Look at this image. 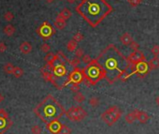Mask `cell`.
<instances>
[{
    "label": "cell",
    "instance_id": "6da1fadb",
    "mask_svg": "<svg viewBox=\"0 0 159 134\" xmlns=\"http://www.w3.org/2000/svg\"><path fill=\"white\" fill-rule=\"evenodd\" d=\"M96 59L104 69L105 79L109 84H113L119 80L124 71L131 66L127 57L124 56L113 44H109Z\"/></svg>",
    "mask_w": 159,
    "mask_h": 134
},
{
    "label": "cell",
    "instance_id": "7a4b0ae2",
    "mask_svg": "<svg viewBox=\"0 0 159 134\" xmlns=\"http://www.w3.org/2000/svg\"><path fill=\"white\" fill-rule=\"evenodd\" d=\"M75 11L90 26L96 27L113 11V8L106 0H81Z\"/></svg>",
    "mask_w": 159,
    "mask_h": 134
},
{
    "label": "cell",
    "instance_id": "3957f363",
    "mask_svg": "<svg viewBox=\"0 0 159 134\" xmlns=\"http://www.w3.org/2000/svg\"><path fill=\"white\" fill-rule=\"evenodd\" d=\"M34 112L45 123L58 120L64 113H66L64 107L52 95H48L35 108Z\"/></svg>",
    "mask_w": 159,
    "mask_h": 134
},
{
    "label": "cell",
    "instance_id": "277c9868",
    "mask_svg": "<svg viewBox=\"0 0 159 134\" xmlns=\"http://www.w3.org/2000/svg\"><path fill=\"white\" fill-rule=\"evenodd\" d=\"M83 69L84 76V84L88 86L95 85L99 81L105 79V71L102 66L99 64L98 59H92L89 64H87Z\"/></svg>",
    "mask_w": 159,
    "mask_h": 134
},
{
    "label": "cell",
    "instance_id": "5b68a950",
    "mask_svg": "<svg viewBox=\"0 0 159 134\" xmlns=\"http://www.w3.org/2000/svg\"><path fill=\"white\" fill-rule=\"evenodd\" d=\"M122 116V111L117 106H110L101 114V119L108 126L112 127L116 123Z\"/></svg>",
    "mask_w": 159,
    "mask_h": 134
},
{
    "label": "cell",
    "instance_id": "8992f818",
    "mask_svg": "<svg viewBox=\"0 0 159 134\" xmlns=\"http://www.w3.org/2000/svg\"><path fill=\"white\" fill-rule=\"evenodd\" d=\"M65 114L70 121H73V122L81 121L87 116V113H86L85 110L83 108H81V106H73V107L69 108L66 112Z\"/></svg>",
    "mask_w": 159,
    "mask_h": 134
},
{
    "label": "cell",
    "instance_id": "52a82bcc",
    "mask_svg": "<svg viewBox=\"0 0 159 134\" xmlns=\"http://www.w3.org/2000/svg\"><path fill=\"white\" fill-rule=\"evenodd\" d=\"M84 81V76L83 73V69L79 68H74L73 70L69 73V75L67 76V79L65 81V83L63 84V87L69 84H80L81 83H83Z\"/></svg>",
    "mask_w": 159,
    "mask_h": 134
},
{
    "label": "cell",
    "instance_id": "ba28073f",
    "mask_svg": "<svg viewBox=\"0 0 159 134\" xmlns=\"http://www.w3.org/2000/svg\"><path fill=\"white\" fill-rule=\"evenodd\" d=\"M37 33L42 38V40H47L55 34V30L50 23L43 22L42 25L37 29Z\"/></svg>",
    "mask_w": 159,
    "mask_h": 134
},
{
    "label": "cell",
    "instance_id": "9c48e42d",
    "mask_svg": "<svg viewBox=\"0 0 159 134\" xmlns=\"http://www.w3.org/2000/svg\"><path fill=\"white\" fill-rule=\"evenodd\" d=\"M52 73L54 74L55 77H63V76L66 75L67 70L66 69L65 63L59 59V57H57V59L54 61V68H52Z\"/></svg>",
    "mask_w": 159,
    "mask_h": 134
},
{
    "label": "cell",
    "instance_id": "30bf717a",
    "mask_svg": "<svg viewBox=\"0 0 159 134\" xmlns=\"http://www.w3.org/2000/svg\"><path fill=\"white\" fill-rule=\"evenodd\" d=\"M134 71L135 73L139 74V77H144L150 71V67H149V64L146 61H141L134 65Z\"/></svg>",
    "mask_w": 159,
    "mask_h": 134
},
{
    "label": "cell",
    "instance_id": "8fae6325",
    "mask_svg": "<svg viewBox=\"0 0 159 134\" xmlns=\"http://www.w3.org/2000/svg\"><path fill=\"white\" fill-rule=\"evenodd\" d=\"M128 61L130 62L131 65H136L139 62H141V61H145L146 60V57L144 55V54L141 51H136V52H131L128 57H127Z\"/></svg>",
    "mask_w": 159,
    "mask_h": 134
},
{
    "label": "cell",
    "instance_id": "7c38bea8",
    "mask_svg": "<svg viewBox=\"0 0 159 134\" xmlns=\"http://www.w3.org/2000/svg\"><path fill=\"white\" fill-rule=\"evenodd\" d=\"M47 130L52 134H61L63 130V124H61L58 120H54L47 123Z\"/></svg>",
    "mask_w": 159,
    "mask_h": 134
},
{
    "label": "cell",
    "instance_id": "4fadbf2b",
    "mask_svg": "<svg viewBox=\"0 0 159 134\" xmlns=\"http://www.w3.org/2000/svg\"><path fill=\"white\" fill-rule=\"evenodd\" d=\"M41 71V74H42V77L43 79H44L45 81H47V82H50L52 83V84H54L55 86H57V84H56V82H55V76L54 73H52L51 71H49L47 69H46V67H44V68H42L40 69Z\"/></svg>",
    "mask_w": 159,
    "mask_h": 134
},
{
    "label": "cell",
    "instance_id": "5bb4252c",
    "mask_svg": "<svg viewBox=\"0 0 159 134\" xmlns=\"http://www.w3.org/2000/svg\"><path fill=\"white\" fill-rule=\"evenodd\" d=\"M20 51L23 55H28L30 54L32 51V45L30 42L28 41H23L20 45Z\"/></svg>",
    "mask_w": 159,
    "mask_h": 134
},
{
    "label": "cell",
    "instance_id": "9a60e30c",
    "mask_svg": "<svg viewBox=\"0 0 159 134\" xmlns=\"http://www.w3.org/2000/svg\"><path fill=\"white\" fill-rule=\"evenodd\" d=\"M137 119L141 124H145V123L148 122L149 119H150V116H148L147 113L143 112V111H139V110H137Z\"/></svg>",
    "mask_w": 159,
    "mask_h": 134
},
{
    "label": "cell",
    "instance_id": "2e32d148",
    "mask_svg": "<svg viewBox=\"0 0 159 134\" xmlns=\"http://www.w3.org/2000/svg\"><path fill=\"white\" fill-rule=\"evenodd\" d=\"M66 20H65L64 18H62L60 15H57L56 18H55V21H54V26L57 29H64L66 26Z\"/></svg>",
    "mask_w": 159,
    "mask_h": 134
},
{
    "label": "cell",
    "instance_id": "e0dca14e",
    "mask_svg": "<svg viewBox=\"0 0 159 134\" xmlns=\"http://www.w3.org/2000/svg\"><path fill=\"white\" fill-rule=\"evenodd\" d=\"M120 40H121V42L126 46H129L130 43L133 41V38L132 36L129 34L128 32H126L124 33V34L121 36V38H120Z\"/></svg>",
    "mask_w": 159,
    "mask_h": 134
},
{
    "label": "cell",
    "instance_id": "ac0fdd59",
    "mask_svg": "<svg viewBox=\"0 0 159 134\" xmlns=\"http://www.w3.org/2000/svg\"><path fill=\"white\" fill-rule=\"evenodd\" d=\"M137 119V110H134V111L128 113L126 117H124V120L127 124H132L135 120Z\"/></svg>",
    "mask_w": 159,
    "mask_h": 134
},
{
    "label": "cell",
    "instance_id": "d6986e66",
    "mask_svg": "<svg viewBox=\"0 0 159 134\" xmlns=\"http://www.w3.org/2000/svg\"><path fill=\"white\" fill-rule=\"evenodd\" d=\"M150 69H159V57L158 56H153L150 61L148 62Z\"/></svg>",
    "mask_w": 159,
    "mask_h": 134
},
{
    "label": "cell",
    "instance_id": "ffe728a7",
    "mask_svg": "<svg viewBox=\"0 0 159 134\" xmlns=\"http://www.w3.org/2000/svg\"><path fill=\"white\" fill-rule=\"evenodd\" d=\"M3 31H4V33L6 34L7 36H8V37H11L12 35H14V33L16 32V28L14 27L12 25H8V26H6L4 27V29H3Z\"/></svg>",
    "mask_w": 159,
    "mask_h": 134
},
{
    "label": "cell",
    "instance_id": "44dd1931",
    "mask_svg": "<svg viewBox=\"0 0 159 134\" xmlns=\"http://www.w3.org/2000/svg\"><path fill=\"white\" fill-rule=\"evenodd\" d=\"M58 15H60L62 18H64L65 20H67V19H69L72 16V12H71L70 9H63L61 11V12L58 14Z\"/></svg>",
    "mask_w": 159,
    "mask_h": 134
},
{
    "label": "cell",
    "instance_id": "7402d4cb",
    "mask_svg": "<svg viewBox=\"0 0 159 134\" xmlns=\"http://www.w3.org/2000/svg\"><path fill=\"white\" fill-rule=\"evenodd\" d=\"M77 46H78V42L75 41L74 40H71L67 42L66 44V49L69 52H75V50L77 49Z\"/></svg>",
    "mask_w": 159,
    "mask_h": 134
},
{
    "label": "cell",
    "instance_id": "603a6c76",
    "mask_svg": "<svg viewBox=\"0 0 159 134\" xmlns=\"http://www.w3.org/2000/svg\"><path fill=\"white\" fill-rule=\"evenodd\" d=\"M23 69L22 68H20V67H14V69H13V76L15 78H21L22 76L23 75Z\"/></svg>",
    "mask_w": 159,
    "mask_h": 134
},
{
    "label": "cell",
    "instance_id": "cb8c5ba5",
    "mask_svg": "<svg viewBox=\"0 0 159 134\" xmlns=\"http://www.w3.org/2000/svg\"><path fill=\"white\" fill-rule=\"evenodd\" d=\"M73 99H74L75 101H76V102H78V103H83V102L84 101V100H85L84 95H83V94H81V92H77V93H75Z\"/></svg>",
    "mask_w": 159,
    "mask_h": 134
},
{
    "label": "cell",
    "instance_id": "d4e9b609",
    "mask_svg": "<svg viewBox=\"0 0 159 134\" xmlns=\"http://www.w3.org/2000/svg\"><path fill=\"white\" fill-rule=\"evenodd\" d=\"M3 69H4V71L6 73H8V74H12V72H13V69H14V66L11 64V63H7L6 65H5L4 67H3Z\"/></svg>",
    "mask_w": 159,
    "mask_h": 134
},
{
    "label": "cell",
    "instance_id": "484cf974",
    "mask_svg": "<svg viewBox=\"0 0 159 134\" xmlns=\"http://www.w3.org/2000/svg\"><path fill=\"white\" fill-rule=\"evenodd\" d=\"M89 104L91 105L92 107H98V105H99V99L98 98V97H92L90 99H89Z\"/></svg>",
    "mask_w": 159,
    "mask_h": 134
},
{
    "label": "cell",
    "instance_id": "4316f807",
    "mask_svg": "<svg viewBox=\"0 0 159 134\" xmlns=\"http://www.w3.org/2000/svg\"><path fill=\"white\" fill-rule=\"evenodd\" d=\"M69 64L71 67H73V69H74V68H78V66L81 64V60H80V58H78V57H75V58L69 60Z\"/></svg>",
    "mask_w": 159,
    "mask_h": 134
},
{
    "label": "cell",
    "instance_id": "83f0119b",
    "mask_svg": "<svg viewBox=\"0 0 159 134\" xmlns=\"http://www.w3.org/2000/svg\"><path fill=\"white\" fill-rule=\"evenodd\" d=\"M3 18L6 21H8V22H11L14 19V15H13V13L11 11H6V12L4 13Z\"/></svg>",
    "mask_w": 159,
    "mask_h": 134
},
{
    "label": "cell",
    "instance_id": "f1b7e54d",
    "mask_svg": "<svg viewBox=\"0 0 159 134\" xmlns=\"http://www.w3.org/2000/svg\"><path fill=\"white\" fill-rule=\"evenodd\" d=\"M84 39V37H83V35L81 34V33H80V32H77L76 34L73 36V39L72 40H74L75 41H77V42H80V41H81Z\"/></svg>",
    "mask_w": 159,
    "mask_h": 134
},
{
    "label": "cell",
    "instance_id": "f546056e",
    "mask_svg": "<svg viewBox=\"0 0 159 134\" xmlns=\"http://www.w3.org/2000/svg\"><path fill=\"white\" fill-rule=\"evenodd\" d=\"M141 1H142V0H127L128 4H129L132 8H136V7H138L139 5L141 3Z\"/></svg>",
    "mask_w": 159,
    "mask_h": 134
},
{
    "label": "cell",
    "instance_id": "4dcf8cb0",
    "mask_svg": "<svg viewBox=\"0 0 159 134\" xmlns=\"http://www.w3.org/2000/svg\"><path fill=\"white\" fill-rule=\"evenodd\" d=\"M32 134H40L41 133V128L40 126H33L31 128Z\"/></svg>",
    "mask_w": 159,
    "mask_h": 134
},
{
    "label": "cell",
    "instance_id": "1f68e13d",
    "mask_svg": "<svg viewBox=\"0 0 159 134\" xmlns=\"http://www.w3.org/2000/svg\"><path fill=\"white\" fill-rule=\"evenodd\" d=\"M151 52H152V54L153 55V56H159V45H157V44L153 45Z\"/></svg>",
    "mask_w": 159,
    "mask_h": 134
},
{
    "label": "cell",
    "instance_id": "d6a6232c",
    "mask_svg": "<svg viewBox=\"0 0 159 134\" xmlns=\"http://www.w3.org/2000/svg\"><path fill=\"white\" fill-rule=\"evenodd\" d=\"M129 47L131 48V49H132L134 52H136V51H139V44L138 43V42L135 41V40H133L131 43H130Z\"/></svg>",
    "mask_w": 159,
    "mask_h": 134
},
{
    "label": "cell",
    "instance_id": "836d02e7",
    "mask_svg": "<svg viewBox=\"0 0 159 134\" xmlns=\"http://www.w3.org/2000/svg\"><path fill=\"white\" fill-rule=\"evenodd\" d=\"M75 57H78V58H81V57H83L84 55V52H83V49H81V48H79V49H76L75 50Z\"/></svg>",
    "mask_w": 159,
    "mask_h": 134
},
{
    "label": "cell",
    "instance_id": "e575fe53",
    "mask_svg": "<svg viewBox=\"0 0 159 134\" xmlns=\"http://www.w3.org/2000/svg\"><path fill=\"white\" fill-rule=\"evenodd\" d=\"M40 49H41V51L43 52H47V54H48V52L51 51V46L48 43H43L41 45V47H40Z\"/></svg>",
    "mask_w": 159,
    "mask_h": 134
},
{
    "label": "cell",
    "instance_id": "d590c367",
    "mask_svg": "<svg viewBox=\"0 0 159 134\" xmlns=\"http://www.w3.org/2000/svg\"><path fill=\"white\" fill-rule=\"evenodd\" d=\"M70 90L72 92L77 93V92H80V86L78 84H71L70 85Z\"/></svg>",
    "mask_w": 159,
    "mask_h": 134
},
{
    "label": "cell",
    "instance_id": "8d00e7d4",
    "mask_svg": "<svg viewBox=\"0 0 159 134\" xmlns=\"http://www.w3.org/2000/svg\"><path fill=\"white\" fill-rule=\"evenodd\" d=\"M81 60H83V63H85L86 65H87V64L90 63L91 61H92V58H91V56L89 55H84L83 56V59H81Z\"/></svg>",
    "mask_w": 159,
    "mask_h": 134
},
{
    "label": "cell",
    "instance_id": "74e56055",
    "mask_svg": "<svg viewBox=\"0 0 159 134\" xmlns=\"http://www.w3.org/2000/svg\"><path fill=\"white\" fill-rule=\"evenodd\" d=\"M62 133H64V134H71V130L70 128L67 127L66 125H65V124H63V130H62Z\"/></svg>",
    "mask_w": 159,
    "mask_h": 134
},
{
    "label": "cell",
    "instance_id": "f35d334b",
    "mask_svg": "<svg viewBox=\"0 0 159 134\" xmlns=\"http://www.w3.org/2000/svg\"><path fill=\"white\" fill-rule=\"evenodd\" d=\"M0 117H4L6 119H8V114L4 109H0Z\"/></svg>",
    "mask_w": 159,
    "mask_h": 134
},
{
    "label": "cell",
    "instance_id": "ab89813d",
    "mask_svg": "<svg viewBox=\"0 0 159 134\" xmlns=\"http://www.w3.org/2000/svg\"><path fill=\"white\" fill-rule=\"evenodd\" d=\"M7 51V45L5 42L1 41L0 42V52H4Z\"/></svg>",
    "mask_w": 159,
    "mask_h": 134
},
{
    "label": "cell",
    "instance_id": "60d3db41",
    "mask_svg": "<svg viewBox=\"0 0 159 134\" xmlns=\"http://www.w3.org/2000/svg\"><path fill=\"white\" fill-rule=\"evenodd\" d=\"M4 99H5L4 95L0 93V103H1V102H3V101H4Z\"/></svg>",
    "mask_w": 159,
    "mask_h": 134
},
{
    "label": "cell",
    "instance_id": "b9f144b4",
    "mask_svg": "<svg viewBox=\"0 0 159 134\" xmlns=\"http://www.w3.org/2000/svg\"><path fill=\"white\" fill-rule=\"evenodd\" d=\"M155 102H156V104H157L158 106H159V96H158V97L155 99Z\"/></svg>",
    "mask_w": 159,
    "mask_h": 134
},
{
    "label": "cell",
    "instance_id": "7bdbcfd3",
    "mask_svg": "<svg viewBox=\"0 0 159 134\" xmlns=\"http://www.w3.org/2000/svg\"><path fill=\"white\" fill-rule=\"evenodd\" d=\"M54 0H46V2H47V3H49V4L52 3V2H54Z\"/></svg>",
    "mask_w": 159,
    "mask_h": 134
},
{
    "label": "cell",
    "instance_id": "ee69618b",
    "mask_svg": "<svg viewBox=\"0 0 159 134\" xmlns=\"http://www.w3.org/2000/svg\"><path fill=\"white\" fill-rule=\"evenodd\" d=\"M62 134H64V133H62Z\"/></svg>",
    "mask_w": 159,
    "mask_h": 134
},
{
    "label": "cell",
    "instance_id": "f6af8a7d",
    "mask_svg": "<svg viewBox=\"0 0 159 134\" xmlns=\"http://www.w3.org/2000/svg\"></svg>",
    "mask_w": 159,
    "mask_h": 134
}]
</instances>
